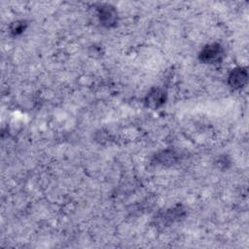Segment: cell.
Returning <instances> with one entry per match:
<instances>
[{
    "instance_id": "cell-2",
    "label": "cell",
    "mask_w": 249,
    "mask_h": 249,
    "mask_svg": "<svg viewBox=\"0 0 249 249\" xmlns=\"http://www.w3.org/2000/svg\"><path fill=\"white\" fill-rule=\"evenodd\" d=\"M248 80V71L245 67H236L231 71L228 77V84L233 89H243Z\"/></svg>"
},
{
    "instance_id": "cell-6",
    "label": "cell",
    "mask_w": 249,
    "mask_h": 249,
    "mask_svg": "<svg viewBox=\"0 0 249 249\" xmlns=\"http://www.w3.org/2000/svg\"><path fill=\"white\" fill-rule=\"evenodd\" d=\"M176 158H177V155L172 151L161 152L157 157L159 162L161 164H172L173 162H175Z\"/></svg>"
},
{
    "instance_id": "cell-7",
    "label": "cell",
    "mask_w": 249,
    "mask_h": 249,
    "mask_svg": "<svg viewBox=\"0 0 249 249\" xmlns=\"http://www.w3.org/2000/svg\"><path fill=\"white\" fill-rule=\"evenodd\" d=\"M26 26H27V23L24 20H17L11 24L10 32L14 36H18L26 29Z\"/></svg>"
},
{
    "instance_id": "cell-5",
    "label": "cell",
    "mask_w": 249,
    "mask_h": 249,
    "mask_svg": "<svg viewBox=\"0 0 249 249\" xmlns=\"http://www.w3.org/2000/svg\"><path fill=\"white\" fill-rule=\"evenodd\" d=\"M184 214H185L184 209H182L181 206H176L174 208L168 209L167 211L163 212L159 217V220L161 224L163 223L164 225H169V224H172L173 222L181 219L184 216Z\"/></svg>"
},
{
    "instance_id": "cell-1",
    "label": "cell",
    "mask_w": 249,
    "mask_h": 249,
    "mask_svg": "<svg viewBox=\"0 0 249 249\" xmlns=\"http://www.w3.org/2000/svg\"><path fill=\"white\" fill-rule=\"evenodd\" d=\"M224 49L218 43L208 44L199 53V59L206 64L220 63L224 58Z\"/></svg>"
},
{
    "instance_id": "cell-3",
    "label": "cell",
    "mask_w": 249,
    "mask_h": 249,
    "mask_svg": "<svg viewBox=\"0 0 249 249\" xmlns=\"http://www.w3.org/2000/svg\"><path fill=\"white\" fill-rule=\"evenodd\" d=\"M97 15L102 25L112 27L118 21V13L116 9L110 5H101L97 8Z\"/></svg>"
},
{
    "instance_id": "cell-4",
    "label": "cell",
    "mask_w": 249,
    "mask_h": 249,
    "mask_svg": "<svg viewBox=\"0 0 249 249\" xmlns=\"http://www.w3.org/2000/svg\"><path fill=\"white\" fill-rule=\"evenodd\" d=\"M166 100V92L163 89L153 88L149 90L145 97V103L149 108L158 109L164 104Z\"/></svg>"
}]
</instances>
